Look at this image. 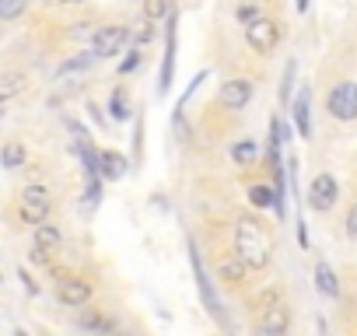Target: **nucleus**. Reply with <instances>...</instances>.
I'll use <instances>...</instances> for the list:
<instances>
[{
  "mask_svg": "<svg viewBox=\"0 0 357 336\" xmlns=\"http://www.w3.org/2000/svg\"><path fill=\"white\" fill-rule=\"evenodd\" d=\"M235 256H238L249 270H263V266L270 263V256H273V238H270V231H266L259 221L242 217V221L235 224Z\"/></svg>",
  "mask_w": 357,
  "mask_h": 336,
  "instance_id": "obj_1",
  "label": "nucleus"
},
{
  "mask_svg": "<svg viewBox=\"0 0 357 336\" xmlns=\"http://www.w3.org/2000/svg\"><path fill=\"white\" fill-rule=\"evenodd\" d=\"M326 109L333 112V119H343V123L357 119V84H354V81L336 84V88L326 95Z\"/></svg>",
  "mask_w": 357,
  "mask_h": 336,
  "instance_id": "obj_2",
  "label": "nucleus"
},
{
  "mask_svg": "<svg viewBox=\"0 0 357 336\" xmlns=\"http://www.w3.org/2000/svg\"><path fill=\"white\" fill-rule=\"evenodd\" d=\"M245 43H249L259 56H270V53L277 49V43H280V25L270 22V18H259V22L245 25Z\"/></svg>",
  "mask_w": 357,
  "mask_h": 336,
  "instance_id": "obj_3",
  "label": "nucleus"
},
{
  "mask_svg": "<svg viewBox=\"0 0 357 336\" xmlns=\"http://www.w3.org/2000/svg\"><path fill=\"white\" fill-rule=\"evenodd\" d=\"M22 217L29 221V224H46V217H50V207H53V197H50V190L46 186H29L25 193H22Z\"/></svg>",
  "mask_w": 357,
  "mask_h": 336,
  "instance_id": "obj_4",
  "label": "nucleus"
},
{
  "mask_svg": "<svg viewBox=\"0 0 357 336\" xmlns=\"http://www.w3.org/2000/svg\"><path fill=\"white\" fill-rule=\"evenodd\" d=\"M126 36H130V29H123V25L102 29V32H98V39L88 46V53H91L95 60H102V56H116V53H119V46L126 43Z\"/></svg>",
  "mask_w": 357,
  "mask_h": 336,
  "instance_id": "obj_5",
  "label": "nucleus"
},
{
  "mask_svg": "<svg viewBox=\"0 0 357 336\" xmlns=\"http://www.w3.org/2000/svg\"><path fill=\"white\" fill-rule=\"evenodd\" d=\"M336 197H340L336 179H333V176H315V183H312V190H308V204H312L315 211H333Z\"/></svg>",
  "mask_w": 357,
  "mask_h": 336,
  "instance_id": "obj_6",
  "label": "nucleus"
},
{
  "mask_svg": "<svg viewBox=\"0 0 357 336\" xmlns=\"http://www.w3.org/2000/svg\"><path fill=\"white\" fill-rule=\"evenodd\" d=\"M60 228L56 224H36V245H32V259L36 263H50V256L60 245Z\"/></svg>",
  "mask_w": 357,
  "mask_h": 336,
  "instance_id": "obj_7",
  "label": "nucleus"
},
{
  "mask_svg": "<svg viewBox=\"0 0 357 336\" xmlns=\"http://www.w3.org/2000/svg\"><path fill=\"white\" fill-rule=\"evenodd\" d=\"M56 298H60L63 305H70V308L88 305V298H91V284L81 280V277H63V280L56 284Z\"/></svg>",
  "mask_w": 357,
  "mask_h": 336,
  "instance_id": "obj_8",
  "label": "nucleus"
},
{
  "mask_svg": "<svg viewBox=\"0 0 357 336\" xmlns=\"http://www.w3.org/2000/svg\"><path fill=\"white\" fill-rule=\"evenodd\" d=\"M218 98H221L228 109H245V105H249V98H252V81H242V77L225 81V84H221V91H218Z\"/></svg>",
  "mask_w": 357,
  "mask_h": 336,
  "instance_id": "obj_9",
  "label": "nucleus"
},
{
  "mask_svg": "<svg viewBox=\"0 0 357 336\" xmlns=\"http://www.w3.org/2000/svg\"><path fill=\"white\" fill-rule=\"evenodd\" d=\"M291 116H294V126H298V133L308 140L312 137V91L305 88L298 98H294V105H291Z\"/></svg>",
  "mask_w": 357,
  "mask_h": 336,
  "instance_id": "obj_10",
  "label": "nucleus"
},
{
  "mask_svg": "<svg viewBox=\"0 0 357 336\" xmlns=\"http://www.w3.org/2000/svg\"><path fill=\"white\" fill-rule=\"evenodd\" d=\"M190 263H193V273H197V284H200L204 305L211 308V315H221V308H218V298H214V287H211V280H207V273H204V263H200L197 249H190Z\"/></svg>",
  "mask_w": 357,
  "mask_h": 336,
  "instance_id": "obj_11",
  "label": "nucleus"
},
{
  "mask_svg": "<svg viewBox=\"0 0 357 336\" xmlns=\"http://www.w3.org/2000/svg\"><path fill=\"white\" fill-rule=\"evenodd\" d=\"M287 322H291V312L277 301V305H270V308H263V315H259V326L263 329H273V333H287Z\"/></svg>",
  "mask_w": 357,
  "mask_h": 336,
  "instance_id": "obj_12",
  "label": "nucleus"
},
{
  "mask_svg": "<svg viewBox=\"0 0 357 336\" xmlns=\"http://www.w3.org/2000/svg\"><path fill=\"white\" fill-rule=\"evenodd\" d=\"M126 176V158L119 151H102V179H123Z\"/></svg>",
  "mask_w": 357,
  "mask_h": 336,
  "instance_id": "obj_13",
  "label": "nucleus"
},
{
  "mask_svg": "<svg viewBox=\"0 0 357 336\" xmlns=\"http://www.w3.org/2000/svg\"><path fill=\"white\" fill-rule=\"evenodd\" d=\"M315 284H319V291H322L326 298H336V294H340V280H336V273H333L326 263L315 266Z\"/></svg>",
  "mask_w": 357,
  "mask_h": 336,
  "instance_id": "obj_14",
  "label": "nucleus"
},
{
  "mask_svg": "<svg viewBox=\"0 0 357 336\" xmlns=\"http://www.w3.org/2000/svg\"><path fill=\"white\" fill-rule=\"evenodd\" d=\"M25 88V74H4L0 77V102H11Z\"/></svg>",
  "mask_w": 357,
  "mask_h": 336,
  "instance_id": "obj_15",
  "label": "nucleus"
},
{
  "mask_svg": "<svg viewBox=\"0 0 357 336\" xmlns=\"http://www.w3.org/2000/svg\"><path fill=\"white\" fill-rule=\"evenodd\" d=\"M231 158H235L238 165H252V161L259 158V144H256V140H238V144L231 147Z\"/></svg>",
  "mask_w": 357,
  "mask_h": 336,
  "instance_id": "obj_16",
  "label": "nucleus"
},
{
  "mask_svg": "<svg viewBox=\"0 0 357 336\" xmlns=\"http://www.w3.org/2000/svg\"><path fill=\"white\" fill-rule=\"evenodd\" d=\"M144 15H147V22L172 18V0H144Z\"/></svg>",
  "mask_w": 357,
  "mask_h": 336,
  "instance_id": "obj_17",
  "label": "nucleus"
},
{
  "mask_svg": "<svg viewBox=\"0 0 357 336\" xmlns=\"http://www.w3.org/2000/svg\"><path fill=\"white\" fill-rule=\"evenodd\" d=\"M249 200H252V207H277V190L252 186V190H249Z\"/></svg>",
  "mask_w": 357,
  "mask_h": 336,
  "instance_id": "obj_18",
  "label": "nucleus"
},
{
  "mask_svg": "<svg viewBox=\"0 0 357 336\" xmlns=\"http://www.w3.org/2000/svg\"><path fill=\"white\" fill-rule=\"evenodd\" d=\"M245 270H249V266H245V263H242L238 256H235V259H225V263H221V277H225L228 284H238Z\"/></svg>",
  "mask_w": 357,
  "mask_h": 336,
  "instance_id": "obj_19",
  "label": "nucleus"
},
{
  "mask_svg": "<svg viewBox=\"0 0 357 336\" xmlns=\"http://www.w3.org/2000/svg\"><path fill=\"white\" fill-rule=\"evenodd\" d=\"M81 326H88V329H95V333H105V336L112 333V322L102 319L98 312H84V315H81Z\"/></svg>",
  "mask_w": 357,
  "mask_h": 336,
  "instance_id": "obj_20",
  "label": "nucleus"
},
{
  "mask_svg": "<svg viewBox=\"0 0 357 336\" xmlns=\"http://www.w3.org/2000/svg\"><path fill=\"white\" fill-rule=\"evenodd\" d=\"M22 161H25V147L11 140V144L4 147V168H22Z\"/></svg>",
  "mask_w": 357,
  "mask_h": 336,
  "instance_id": "obj_21",
  "label": "nucleus"
},
{
  "mask_svg": "<svg viewBox=\"0 0 357 336\" xmlns=\"http://www.w3.org/2000/svg\"><path fill=\"white\" fill-rule=\"evenodd\" d=\"M25 8H29V0H0V18L11 22V18H18Z\"/></svg>",
  "mask_w": 357,
  "mask_h": 336,
  "instance_id": "obj_22",
  "label": "nucleus"
},
{
  "mask_svg": "<svg viewBox=\"0 0 357 336\" xmlns=\"http://www.w3.org/2000/svg\"><path fill=\"white\" fill-rule=\"evenodd\" d=\"M109 109H112V116H116V119H126V116H130V109H126V98H123V91H116V95H112Z\"/></svg>",
  "mask_w": 357,
  "mask_h": 336,
  "instance_id": "obj_23",
  "label": "nucleus"
},
{
  "mask_svg": "<svg viewBox=\"0 0 357 336\" xmlns=\"http://www.w3.org/2000/svg\"><path fill=\"white\" fill-rule=\"evenodd\" d=\"M238 18H242L245 25H252V22H259V8H256V4H245V8H238Z\"/></svg>",
  "mask_w": 357,
  "mask_h": 336,
  "instance_id": "obj_24",
  "label": "nucleus"
},
{
  "mask_svg": "<svg viewBox=\"0 0 357 336\" xmlns=\"http://www.w3.org/2000/svg\"><path fill=\"white\" fill-rule=\"evenodd\" d=\"M291 84H294V63H287V74H284V84H280V98L287 102V95H291Z\"/></svg>",
  "mask_w": 357,
  "mask_h": 336,
  "instance_id": "obj_25",
  "label": "nucleus"
},
{
  "mask_svg": "<svg viewBox=\"0 0 357 336\" xmlns=\"http://www.w3.org/2000/svg\"><path fill=\"white\" fill-rule=\"evenodd\" d=\"M347 235H350V238H357V204L347 211Z\"/></svg>",
  "mask_w": 357,
  "mask_h": 336,
  "instance_id": "obj_26",
  "label": "nucleus"
},
{
  "mask_svg": "<svg viewBox=\"0 0 357 336\" xmlns=\"http://www.w3.org/2000/svg\"><path fill=\"white\" fill-rule=\"evenodd\" d=\"M140 60H144V56H140V49H133V53H130V56L123 60V67H119V70H123V74H130V70H133V67H137Z\"/></svg>",
  "mask_w": 357,
  "mask_h": 336,
  "instance_id": "obj_27",
  "label": "nucleus"
},
{
  "mask_svg": "<svg viewBox=\"0 0 357 336\" xmlns=\"http://www.w3.org/2000/svg\"><path fill=\"white\" fill-rule=\"evenodd\" d=\"M256 336H280V333H273V329H263V326H259V329H256Z\"/></svg>",
  "mask_w": 357,
  "mask_h": 336,
  "instance_id": "obj_28",
  "label": "nucleus"
},
{
  "mask_svg": "<svg viewBox=\"0 0 357 336\" xmlns=\"http://www.w3.org/2000/svg\"><path fill=\"white\" fill-rule=\"evenodd\" d=\"M298 11H308V0H298Z\"/></svg>",
  "mask_w": 357,
  "mask_h": 336,
  "instance_id": "obj_29",
  "label": "nucleus"
},
{
  "mask_svg": "<svg viewBox=\"0 0 357 336\" xmlns=\"http://www.w3.org/2000/svg\"><path fill=\"white\" fill-rule=\"evenodd\" d=\"M109 336H130V333H123V329H112V333H109Z\"/></svg>",
  "mask_w": 357,
  "mask_h": 336,
  "instance_id": "obj_30",
  "label": "nucleus"
},
{
  "mask_svg": "<svg viewBox=\"0 0 357 336\" xmlns=\"http://www.w3.org/2000/svg\"><path fill=\"white\" fill-rule=\"evenodd\" d=\"M15 336H29V333H25V329H18V333H15Z\"/></svg>",
  "mask_w": 357,
  "mask_h": 336,
  "instance_id": "obj_31",
  "label": "nucleus"
}]
</instances>
